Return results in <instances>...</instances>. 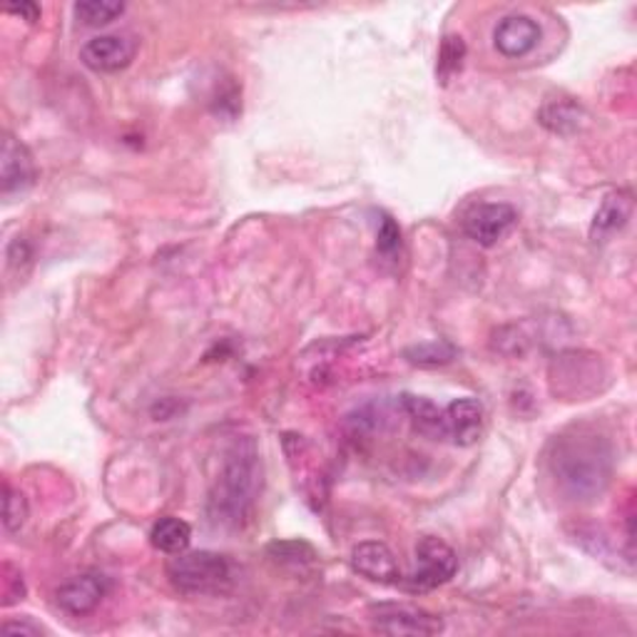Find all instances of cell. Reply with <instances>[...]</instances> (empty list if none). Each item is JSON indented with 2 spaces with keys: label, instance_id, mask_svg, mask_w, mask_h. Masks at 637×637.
Returning <instances> with one entry per match:
<instances>
[{
  "label": "cell",
  "instance_id": "3",
  "mask_svg": "<svg viewBox=\"0 0 637 637\" xmlns=\"http://www.w3.org/2000/svg\"><path fill=\"white\" fill-rule=\"evenodd\" d=\"M167 577L182 595H219L234 583V567L227 555L212 551L177 553L167 563Z\"/></svg>",
  "mask_w": 637,
  "mask_h": 637
},
{
  "label": "cell",
  "instance_id": "6",
  "mask_svg": "<svg viewBox=\"0 0 637 637\" xmlns=\"http://www.w3.org/2000/svg\"><path fill=\"white\" fill-rule=\"evenodd\" d=\"M368 620L382 635L391 637H431L443 633V620L438 615L406 603H378L368 607Z\"/></svg>",
  "mask_w": 637,
  "mask_h": 637
},
{
  "label": "cell",
  "instance_id": "19",
  "mask_svg": "<svg viewBox=\"0 0 637 637\" xmlns=\"http://www.w3.org/2000/svg\"><path fill=\"white\" fill-rule=\"evenodd\" d=\"M123 13L125 3H117V0H80L75 3V18L90 28L113 23Z\"/></svg>",
  "mask_w": 637,
  "mask_h": 637
},
{
  "label": "cell",
  "instance_id": "2",
  "mask_svg": "<svg viewBox=\"0 0 637 637\" xmlns=\"http://www.w3.org/2000/svg\"><path fill=\"white\" fill-rule=\"evenodd\" d=\"M259 491H262V461L254 441L242 438L224 456L209 491L207 513L215 525L242 528L254 513Z\"/></svg>",
  "mask_w": 637,
  "mask_h": 637
},
{
  "label": "cell",
  "instance_id": "20",
  "mask_svg": "<svg viewBox=\"0 0 637 637\" xmlns=\"http://www.w3.org/2000/svg\"><path fill=\"white\" fill-rule=\"evenodd\" d=\"M456 346L448 342H428V344H416L408 346L404 356L416 366H443L451 364L456 358Z\"/></svg>",
  "mask_w": 637,
  "mask_h": 637
},
{
  "label": "cell",
  "instance_id": "9",
  "mask_svg": "<svg viewBox=\"0 0 637 637\" xmlns=\"http://www.w3.org/2000/svg\"><path fill=\"white\" fill-rule=\"evenodd\" d=\"M518 222V212L513 205L505 202H485L473 207L463 219V232L481 247H493L495 242L511 232Z\"/></svg>",
  "mask_w": 637,
  "mask_h": 637
},
{
  "label": "cell",
  "instance_id": "5",
  "mask_svg": "<svg viewBox=\"0 0 637 637\" xmlns=\"http://www.w3.org/2000/svg\"><path fill=\"white\" fill-rule=\"evenodd\" d=\"M458 573V555L451 545L436 535H426L416 545V571L404 577L411 593H428L446 585Z\"/></svg>",
  "mask_w": 637,
  "mask_h": 637
},
{
  "label": "cell",
  "instance_id": "24",
  "mask_svg": "<svg viewBox=\"0 0 637 637\" xmlns=\"http://www.w3.org/2000/svg\"><path fill=\"white\" fill-rule=\"evenodd\" d=\"M30 257H33V252H30V247H28L25 239L18 237L15 242L8 247V264L10 267H23V264L30 262Z\"/></svg>",
  "mask_w": 637,
  "mask_h": 637
},
{
  "label": "cell",
  "instance_id": "14",
  "mask_svg": "<svg viewBox=\"0 0 637 637\" xmlns=\"http://www.w3.org/2000/svg\"><path fill=\"white\" fill-rule=\"evenodd\" d=\"M630 217H633V195L625 192V189L610 192L603 199L593 217V227H591L593 239L597 242V239H607L615 232H620Z\"/></svg>",
  "mask_w": 637,
  "mask_h": 637
},
{
  "label": "cell",
  "instance_id": "8",
  "mask_svg": "<svg viewBox=\"0 0 637 637\" xmlns=\"http://www.w3.org/2000/svg\"><path fill=\"white\" fill-rule=\"evenodd\" d=\"M137 55V40L125 33H109L90 38L80 50L83 65L95 73H117L133 63Z\"/></svg>",
  "mask_w": 637,
  "mask_h": 637
},
{
  "label": "cell",
  "instance_id": "11",
  "mask_svg": "<svg viewBox=\"0 0 637 637\" xmlns=\"http://www.w3.org/2000/svg\"><path fill=\"white\" fill-rule=\"evenodd\" d=\"M352 567L366 577V581L378 585H401L404 573L398 565L391 547L378 541H364L354 545L352 551Z\"/></svg>",
  "mask_w": 637,
  "mask_h": 637
},
{
  "label": "cell",
  "instance_id": "4",
  "mask_svg": "<svg viewBox=\"0 0 637 637\" xmlns=\"http://www.w3.org/2000/svg\"><path fill=\"white\" fill-rule=\"evenodd\" d=\"M605 378V366L601 356L587 352H565L553 358L551 364V386L555 396L565 401H581V398L601 391Z\"/></svg>",
  "mask_w": 637,
  "mask_h": 637
},
{
  "label": "cell",
  "instance_id": "26",
  "mask_svg": "<svg viewBox=\"0 0 637 637\" xmlns=\"http://www.w3.org/2000/svg\"><path fill=\"white\" fill-rule=\"evenodd\" d=\"M6 13L18 15L20 20H28V23H38L40 6L38 3H10V6H6Z\"/></svg>",
  "mask_w": 637,
  "mask_h": 637
},
{
  "label": "cell",
  "instance_id": "18",
  "mask_svg": "<svg viewBox=\"0 0 637 637\" xmlns=\"http://www.w3.org/2000/svg\"><path fill=\"white\" fill-rule=\"evenodd\" d=\"M463 60H466L463 38L446 35L441 40V50H438V63H436V75L441 80V85H448L458 73H461Z\"/></svg>",
  "mask_w": 637,
  "mask_h": 637
},
{
  "label": "cell",
  "instance_id": "22",
  "mask_svg": "<svg viewBox=\"0 0 637 637\" xmlns=\"http://www.w3.org/2000/svg\"><path fill=\"white\" fill-rule=\"evenodd\" d=\"M376 249L378 254L386 259H394L398 254V249H401V229L394 222V217L388 215L382 217V224H378L376 232Z\"/></svg>",
  "mask_w": 637,
  "mask_h": 637
},
{
  "label": "cell",
  "instance_id": "12",
  "mask_svg": "<svg viewBox=\"0 0 637 637\" xmlns=\"http://www.w3.org/2000/svg\"><path fill=\"white\" fill-rule=\"evenodd\" d=\"M446 441L456 446H473L483 436V406L476 398H456L443 408Z\"/></svg>",
  "mask_w": 637,
  "mask_h": 637
},
{
  "label": "cell",
  "instance_id": "25",
  "mask_svg": "<svg viewBox=\"0 0 637 637\" xmlns=\"http://www.w3.org/2000/svg\"><path fill=\"white\" fill-rule=\"evenodd\" d=\"M3 633L6 635H23V637H38V635H43L45 630L40 625H33V623H28V620H6L3 623Z\"/></svg>",
  "mask_w": 637,
  "mask_h": 637
},
{
  "label": "cell",
  "instance_id": "13",
  "mask_svg": "<svg viewBox=\"0 0 637 637\" xmlns=\"http://www.w3.org/2000/svg\"><path fill=\"white\" fill-rule=\"evenodd\" d=\"M493 43L505 58H525L541 43V25L531 15H508L495 25Z\"/></svg>",
  "mask_w": 637,
  "mask_h": 637
},
{
  "label": "cell",
  "instance_id": "17",
  "mask_svg": "<svg viewBox=\"0 0 637 637\" xmlns=\"http://www.w3.org/2000/svg\"><path fill=\"white\" fill-rule=\"evenodd\" d=\"M537 119H541V125H545L547 129H551V133L573 135V133H577V129H581L585 115H583L581 107L571 103V100H553V103L543 105Z\"/></svg>",
  "mask_w": 637,
  "mask_h": 637
},
{
  "label": "cell",
  "instance_id": "21",
  "mask_svg": "<svg viewBox=\"0 0 637 637\" xmlns=\"http://www.w3.org/2000/svg\"><path fill=\"white\" fill-rule=\"evenodd\" d=\"M28 501H25V495L20 493V491H13L6 483L3 488V525H6V531L10 533H15L20 531V528L25 525L28 521Z\"/></svg>",
  "mask_w": 637,
  "mask_h": 637
},
{
  "label": "cell",
  "instance_id": "23",
  "mask_svg": "<svg viewBox=\"0 0 637 637\" xmlns=\"http://www.w3.org/2000/svg\"><path fill=\"white\" fill-rule=\"evenodd\" d=\"M267 553L274 557L276 563H294V565H302V563H312L316 553L309 547L306 543H299L296 545V553H286V547L284 543H272L267 547Z\"/></svg>",
  "mask_w": 637,
  "mask_h": 637
},
{
  "label": "cell",
  "instance_id": "16",
  "mask_svg": "<svg viewBox=\"0 0 637 637\" xmlns=\"http://www.w3.org/2000/svg\"><path fill=\"white\" fill-rule=\"evenodd\" d=\"M149 543H153L159 553L167 555H177L185 553L189 543H192V528H189L187 521L175 515H165L153 525L149 531Z\"/></svg>",
  "mask_w": 637,
  "mask_h": 637
},
{
  "label": "cell",
  "instance_id": "15",
  "mask_svg": "<svg viewBox=\"0 0 637 637\" xmlns=\"http://www.w3.org/2000/svg\"><path fill=\"white\" fill-rule=\"evenodd\" d=\"M401 408L406 411V416L411 418V424L418 434L434 438V441H446L443 408H438L434 401H428V398L414 394L401 396Z\"/></svg>",
  "mask_w": 637,
  "mask_h": 637
},
{
  "label": "cell",
  "instance_id": "1",
  "mask_svg": "<svg viewBox=\"0 0 637 637\" xmlns=\"http://www.w3.org/2000/svg\"><path fill=\"white\" fill-rule=\"evenodd\" d=\"M547 471L565 501L593 503L613 481V443L591 428H573L553 438L547 451Z\"/></svg>",
  "mask_w": 637,
  "mask_h": 637
},
{
  "label": "cell",
  "instance_id": "7",
  "mask_svg": "<svg viewBox=\"0 0 637 637\" xmlns=\"http://www.w3.org/2000/svg\"><path fill=\"white\" fill-rule=\"evenodd\" d=\"M38 179L35 159L15 135L6 133L0 145V192L3 197L23 195Z\"/></svg>",
  "mask_w": 637,
  "mask_h": 637
},
{
  "label": "cell",
  "instance_id": "10",
  "mask_svg": "<svg viewBox=\"0 0 637 637\" xmlns=\"http://www.w3.org/2000/svg\"><path fill=\"white\" fill-rule=\"evenodd\" d=\"M109 591V583L105 575L100 573H83L65 581L58 587L55 601L60 605V610H65L67 615L85 617L90 613H95L100 603L105 601V595Z\"/></svg>",
  "mask_w": 637,
  "mask_h": 637
}]
</instances>
